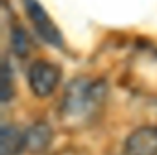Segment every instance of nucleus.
Instances as JSON below:
<instances>
[{"mask_svg": "<svg viewBox=\"0 0 157 155\" xmlns=\"http://www.w3.org/2000/svg\"><path fill=\"white\" fill-rule=\"evenodd\" d=\"M107 81L102 78H76L72 80L61 98L59 113L67 126L80 127L94 120L107 98Z\"/></svg>", "mask_w": 157, "mask_h": 155, "instance_id": "1", "label": "nucleus"}, {"mask_svg": "<svg viewBox=\"0 0 157 155\" xmlns=\"http://www.w3.org/2000/svg\"><path fill=\"white\" fill-rule=\"evenodd\" d=\"M61 80V68L50 61H33L28 68V85L37 98L50 96Z\"/></svg>", "mask_w": 157, "mask_h": 155, "instance_id": "2", "label": "nucleus"}, {"mask_svg": "<svg viewBox=\"0 0 157 155\" xmlns=\"http://www.w3.org/2000/svg\"><path fill=\"white\" fill-rule=\"evenodd\" d=\"M22 4H24L26 15L32 22L33 30L37 32V35L52 46H63V35H61L59 28L56 26V22L52 21L48 11L41 6L39 0H22Z\"/></svg>", "mask_w": 157, "mask_h": 155, "instance_id": "3", "label": "nucleus"}, {"mask_svg": "<svg viewBox=\"0 0 157 155\" xmlns=\"http://www.w3.org/2000/svg\"><path fill=\"white\" fill-rule=\"evenodd\" d=\"M124 155H157V126L133 129L126 138Z\"/></svg>", "mask_w": 157, "mask_h": 155, "instance_id": "4", "label": "nucleus"}, {"mask_svg": "<svg viewBox=\"0 0 157 155\" xmlns=\"http://www.w3.org/2000/svg\"><path fill=\"white\" fill-rule=\"evenodd\" d=\"M52 129L46 122H35L30 129L24 131L26 151L30 153H44L52 144Z\"/></svg>", "mask_w": 157, "mask_h": 155, "instance_id": "5", "label": "nucleus"}, {"mask_svg": "<svg viewBox=\"0 0 157 155\" xmlns=\"http://www.w3.org/2000/svg\"><path fill=\"white\" fill-rule=\"evenodd\" d=\"M2 155H21L26 151V142H24V131L11 124L2 126Z\"/></svg>", "mask_w": 157, "mask_h": 155, "instance_id": "6", "label": "nucleus"}, {"mask_svg": "<svg viewBox=\"0 0 157 155\" xmlns=\"http://www.w3.org/2000/svg\"><path fill=\"white\" fill-rule=\"evenodd\" d=\"M13 72H11V66L8 61H4V89H2V102L8 104L11 98H13Z\"/></svg>", "mask_w": 157, "mask_h": 155, "instance_id": "7", "label": "nucleus"}, {"mask_svg": "<svg viewBox=\"0 0 157 155\" xmlns=\"http://www.w3.org/2000/svg\"><path fill=\"white\" fill-rule=\"evenodd\" d=\"M11 41H13V48H15V52H17L19 55H24V54L28 52V37H26V33H24L21 28H13V37H11Z\"/></svg>", "mask_w": 157, "mask_h": 155, "instance_id": "8", "label": "nucleus"}, {"mask_svg": "<svg viewBox=\"0 0 157 155\" xmlns=\"http://www.w3.org/2000/svg\"><path fill=\"white\" fill-rule=\"evenodd\" d=\"M56 155H85V153L78 151V149H63V151H57Z\"/></svg>", "mask_w": 157, "mask_h": 155, "instance_id": "9", "label": "nucleus"}]
</instances>
